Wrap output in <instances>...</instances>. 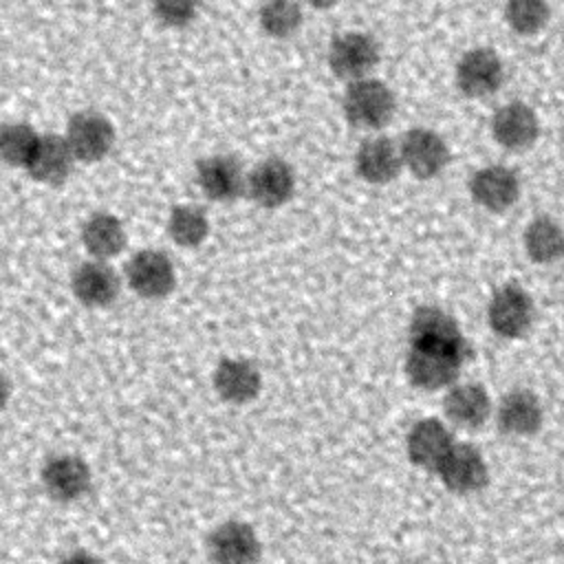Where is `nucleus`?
<instances>
[{
    "instance_id": "nucleus-1",
    "label": "nucleus",
    "mask_w": 564,
    "mask_h": 564,
    "mask_svg": "<svg viewBox=\"0 0 564 564\" xmlns=\"http://www.w3.org/2000/svg\"><path fill=\"white\" fill-rule=\"evenodd\" d=\"M410 348L449 355L465 361L469 355V344L458 326V322L441 306H419L410 319Z\"/></svg>"
},
{
    "instance_id": "nucleus-2",
    "label": "nucleus",
    "mask_w": 564,
    "mask_h": 564,
    "mask_svg": "<svg viewBox=\"0 0 564 564\" xmlns=\"http://www.w3.org/2000/svg\"><path fill=\"white\" fill-rule=\"evenodd\" d=\"M341 108H344V117L355 128L379 130L388 126L390 119L394 117L397 99L392 88L386 82L377 77H366L348 84Z\"/></svg>"
},
{
    "instance_id": "nucleus-3",
    "label": "nucleus",
    "mask_w": 564,
    "mask_h": 564,
    "mask_svg": "<svg viewBox=\"0 0 564 564\" xmlns=\"http://www.w3.org/2000/svg\"><path fill=\"white\" fill-rule=\"evenodd\" d=\"M326 57L333 75L352 84L366 79L377 66L379 46L370 33L344 31L330 40Z\"/></svg>"
},
{
    "instance_id": "nucleus-4",
    "label": "nucleus",
    "mask_w": 564,
    "mask_h": 564,
    "mask_svg": "<svg viewBox=\"0 0 564 564\" xmlns=\"http://www.w3.org/2000/svg\"><path fill=\"white\" fill-rule=\"evenodd\" d=\"M535 319V306L531 295L518 286V284H505L500 286L489 304H487V322L489 328L505 337V339H518L524 337Z\"/></svg>"
},
{
    "instance_id": "nucleus-5",
    "label": "nucleus",
    "mask_w": 564,
    "mask_h": 564,
    "mask_svg": "<svg viewBox=\"0 0 564 564\" xmlns=\"http://www.w3.org/2000/svg\"><path fill=\"white\" fill-rule=\"evenodd\" d=\"M399 152L401 163L416 178H434L449 163V148L432 128H410L399 141Z\"/></svg>"
},
{
    "instance_id": "nucleus-6",
    "label": "nucleus",
    "mask_w": 564,
    "mask_h": 564,
    "mask_svg": "<svg viewBox=\"0 0 564 564\" xmlns=\"http://www.w3.org/2000/svg\"><path fill=\"white\" fill-rule=\"evenodd\" d=\"M207 553L214 564H258L262 546L251 524L227 520L209 533Z\"/></svg>"
},
{
    "instance_id": "nucleus-7",
    "label": "nucleus",
    "mask_w": 564,
    "mask_h": 564,
    "mask_svg": "<svg viewBox=\"0 0 564 564\" xmlns=\"http://www.w3.org/2000/svg\"><path fill=\"white\" fill-rule=\"evenodd\" d=\"M505 79V66L498 53L489 46L465 51L456 64V86L467 97H489Z\"/></svg>"
},
{
    "instance_id": "nucleus-8",
    "label": "nucleus",
    "mask_w": 564,
    "mask_h": 564,
    "mask_svg": "<svg viewBox=\"0 0 564 564\" xmlns=\"http://www.w3.org/2000/svg\"><path fill=\"white\" fill-rule=\"evenodd\" d=\"M75 161H99L104 159L115 143V128L112 123L99 112H77L68 119L66 134H64Z\"/></svg>"
},
{
    "instance_id": "nucleus-9",
    "label": "nucleus",
    "mask_w": 564,
    "mask_h": 564,
    "mask_svg": "<svg viewBox=\"0 0 564 564\" xmlns=\"http://www.w3.org/2000/svg\"><path fill=\"white\" fill-rule=\"evenodd\" d=\"M441 482L454 494H474L487 485L489 469L482 454L469 443H454L436 467Z\"/></svg>"
},
{
    "instance_id": "nucleus-10",
    "label": "nucleus",
    "mask_w": 564,
    "mask_h": 564,
    "mask_svg": "<svg viewBox=\"0 0 564 564\" xmlns=\"http://www.w3.org/2000/svg\"><path fill=\"white\" fill-rule=\"evenodd\" d=\"M245 187L258 205L282 207L295 192V170L284 159L269 156L249 172Z\"/></svg>"
},
{
    "instance_id": "nucleus-11",
    "label": "nucleus",
    "mask_w": 564,
    "mask_h": 564,
    "mask_svg": "<svg viewBox=\"0 0 564 564\" xmlns=\"http://www.w3.org/2000/svg\"><path fill=\"white\" fill-rule=\"evenodd\" d=\"M90 467L75 454H59L42 467V485L57 502H75L90 489Z\"/></svg>"
},
{
    "instance_id": "nucleus-12",
    "label": "nucleus",
    "mask_w": 564,
    "mask_h": 564,
    "mask_svg": "<svg viewBox=\"0 0 564 564\" xmlns=\"http://www.w3.org/2000/svg\"><path fill=\"white\" fill-rule=\"evenodd\" d=\"M469 194L476 205L487 212H505L520 196L518 174L500 163L476 170L469 178Z\"/></svg>"
},
{
    "instance_id": "nucleus-13",
    "label": "nucleus",
    "mask_w": 564,
    "mask_h": 564,
    "mask_svg": "<svg viewBox=\"0 0 564 564\" xmlns=\"http://www.w3.org/2000/svg\"><path fill=\"white\" fill-rule=\"evenodd\" d=\"M491 134L498 141V145L511 152L527 150L535 143L540 134L538 115L524 101H509L494 112Z\"/></svg>"
},
{
    "instance_id": "nucleus-14",
    "label": "nucleus",
    "mask_w": 564,
    "mask_h": 564,
    "mask_svg": "<svg viewBox=\"0 0 564 564\" xmlns=\"http://www.w3.org/2000/svg\"><path fill=\"white\" fill-rule=\"evenodd\" d=\"M128 284L141 297H163L176 284V271L172 260L163 251L145 249L132 256L126 269Z\"/></svg>"
},
{
    "instance_id": "nucleus-15",
    "label": "nucleus",
    "mask_w": 564,
    "mask_h": 564,
    "mask_svg": "<svg viewBox=\"0 0 564 564\" xmlns=\"http://www.w3.org/2000/svg\"><path fill=\"white\" fill-rule=\"evenodd\" d=\"M401 167L399 143L386 134L364 139L355 152V170L366 183L386 185L399 176Z\"/></svg>"
},
{
    "instance_id": "nucleus-16",
    "label": "nucleus",
    "mask_w": 564,
    "mask_h": 564,
    "mask_svg": "<svg viewBox=\"0 0 564 564\" xmlns=\"http://www.w3.org/2000/svg\"><path fill=\"white\" fill-rule=\"evenodd\" d=\"M452 445L454 436L447 425L432 416L416 421L405 436V452L410 463L427 471H436Z\"/></svg>"
},
{
    "instance_id": "nucleus-17",
    "label": "nucleus",
    "mask_w": 564,
    "mask_h": 564,
    "mask_svg": "<svg viewBox=\"0 0 564 564\" xmlns=\"http://www.w3.org/2000/svg\"><path fill=\"white\" fill-rule=\"evenodd\" d=\"M196 181L212 200H234L247 185L242 165L229 154L205 156L196 167Z\"/></svg>"
},
{
    "instance_id": "nucleus-18",
    "label": "nucleus",
    "mask_w": 564,
    "mask_h": 564,
    "mask_svg": "<svg viewBox=\"0 0 564 564\" xmlns=\"http://www.w3.org/2000/svg\"><path fill=\"white\" fill-rule=\"evenodd\" d=\"M460 366L463 361L441 352L410 348L405 355V375L410 383L425 392L452 388L460 375Z\"/></svg>"
},
{
    "instance_id": "nucleus-19",
    "label": "nucleus",
    "mask_w": 564,
    "mask_h": 564,
    "mask_svg": "<svg viewBox=\"0 0 564 564\" xmlns=\"http://www.w3.org/2000/svg\"><path fill=\"white\" fill-rule=\"evenodd\" d=\"M214 388L227 403L242 405L260 394L262 375L249 359L225 357L214 370Z\"/></svg>"
},
{
    "instance_id": "nucleus-20",
    "label": "nucleus",
    "mask_w": 564,
    "mask_h": 564,
    "mask_svg": "<svg viewBox=\"0 0 564 564\" xmlns=\"http://www.w3.org/2000/svg\"><path fill=\"white\" fill-rule=\"evenodd\" d=\"M542 419H544V412H542L540 399L524 388L509 390L496 408L498 427L511 436L535 434L542 425Z\"/></svg>"
},
{
    "instance_id": "nucleus-21",
    "label": "nucleus",
    "mask_w": 564,
    "mask_h": 564,
    "mask_svg": "<svg viewBox=\"0 0 564 564\" xmlns=\"http://www.w3.org/2000/svg\"><path fill=\"white\" fill-rule=\"evenodd\" d=\"M443 410H445V416L454 425L476 430L489 419L491 399H489L487 390L480 383H474V381L454 383L445 392Z\"/></svg>"
},
{
    "instance_id": "nucleus-22",
    "label": "nucleus",
    "mask_w": 564,
    "mask_h": 564,
    "mask_svg": "<svg viewBox=\"0 0 564 564\" xmlns=\"http://www.w3.org/2000/svg\"><path fill=\"white\" fill-rule=\"evenodd\" d=\"M73 163H75V156L64 137L42 134L26 163V170L35 181L59 185L70 176Z\"/></svg>"
},
{
    "instance_id": "nucleus-23",
    "label": "nucleus",
    "mask_w": 564,
    "mask_h": 564,
    "mask_svg": "<svg viewBox=\"0 0 564 564\" xmlns=\"http://www.w3.org/2000/svg\"><path fill=\"white\" fill-rule=\"evenodd\" d=\"M73 291L88 306H106L119 293V278L112 267L101 260L82 262L73 273Z\"/></svg>"
},
{
    "instance_id": "nucleus-24",
    "label": "nucleus",
    "mask_w": 564,
    "mask_h": 564,
    "mask_svg": "<svg viewBox=\"0 0 564 564\" xmlns=\"http://www.w3.org/2000/svg\"><path fill=\"white\" fill-rule=\"evenodd\" d=\"M527 256L538 264H553L564 258V229L551 216H535L522 236Z\"/></svg>"
},
{
    "instance_id": "nucleus-25",
    "label": "nucleus",
    "mask_w": 564,
    "mask_h": 564,
    "mask_svg": "<svg viewBox=\"0 0 564 564\" xmlns=\"http://www.w3.org/2000/svg\"><path fill=\"white\" fill-rule=\"evenodd\" d=\"M82 240L84 247L90 256H95V260L106 262L108 258L117 256L123 245H126V229L121 225V220L112 214L99 212L93 214L82 229Z\"/></svg>"
},
{
    "instance_id": "nucleus-26",
    "label": "nucleus",
    "mask_w": 564,
    "mask_h": 564,
    "mask_svg": "<svg viewBox=\"0 0 564 564\" xmlns=\"http://www.w3.org/2000/svg\"><path fill=\"white\" fill-rule=\"evenodd\" d=\"M167 234L181 247H198L209 234V218L196 205H176L167 218Z\"/></svg>"
},
{
    "instance_id": "nucleus-27",
    "label": "nucleus",
    "mask_w": 564,
    "mask_h": 564,
    "mask_svg": "<svg viewBox=\"0 0 564 564\" xmlns=\"http://www.w3.org/2000/svg\"><path fill=\"white\" fill-rule=\"evenodd\" d=\"M302 20H304V13L297 2L275 0V2L262 4L258 11V22L262 31L275 40L295 35L297 29L302 26Z\"/></svg>"
},
{
    "instance_id": "nucleus-28",
    "label": "nucleus",
    "mask_w": 564,
    "mask_h": 564,
    "mask_svg": "<svg viewBox=\"0 0 564 564\" xmlns=\"http://www.w3.org/2000/svg\"><path fill=\"white\" fill-rule=\"evenodd\" d=\"M40 134L26 123H7L0 128V159L9 165L26 167Z\"/></svg>"
},
{
    "instance_id": "nucleus-29",
    "label": "nucleus",
    "mask_w": 564,
    "mask_h": 564,
    "mask_svg": "<svg viewBox=\"0 0 564 564\" xmlns=\"http://www.w3.org/2000/svg\"><path fill=\"white\" fill-rule=\"evenodd\" d=\"M551 9L542 0H511L505 4L507 24L520 35H535L549 22Z\"/></svg>"
},
{
    "instance_id": "nucleus-30",
    "label": "nucleus",
    "mask_w": 564,
    "mask_h": 564,
    "mask_svg": "<svg viewBox=\"0 0 564 564\" xmlns=\"http://www.w3.org/2000/svg\"><path fill=\"white\" fill-rule=\"evenodd\" d=\"M154 13L170 26H185L196 18V7L185 0H165L154 4Z\"/></svg>"
},
{
    "instance_id": "nucleus-31",
    "label": "nucleus",
    "mask_w": 564,
    "mask_h": 564,
    "mask_svg": "<svg viewBox=\"0 0 564 564\" xmlns=\"http://www.w3.org/2000/svg\"><path fill=\"white\" fill-rule=\"evenodd\" d=\"M57 564H104L95 553L86 551V549H77L66 553Z\"/></svg>"
},
{
    "instance_id": "nucleus-32",
    "label": "nucleus",
    "mask_w": 564,
    "mask_h": 564,
    "mask_svg": "<svg viewBox=\"0 0 564 564\" xmlns=\"http://www.w3.org/2000/svg\"><path fill=\"white\" fill-rule=\"evenodd\" d=\"M9 392H11L9 381H7V377L0 372V410H2V408H4V403L9 401Z\"/></svg>"
},
{
    "instance_id": "nucleus-33",
    "label": "nucleus",
    "mask_w": 564,
    "mask_h": 564,
    "mask_svg": "<svg viewBox=\"0 0 564 564\" xmlns=\"http://www.w3.org/2000/svg\"><path fill=\"white\" fill-rule=\"evenodd\" d=\"M441 564H443V562H441Z\"/></svg>"
}]
</instances>
